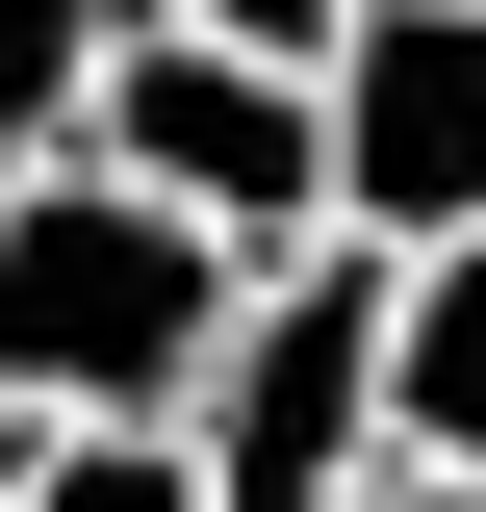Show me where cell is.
I'll use <instances>...</instances> for the list:
<instances>
[{
	"instance_id": "6da1fadb",
	"label": "cell",
	"mask_w": 486,
	"mask_h": 512,
	"mask_svg": "<svg viewBox=\"0 0 486 512\" xmlns=\"http://www.w3.org/2000/svg\"><path fill=\"white\" fill-rule=\"evenodd\" d=\"M256 231H205L180 180L128 154H0V436L26 410H180L205 333H231Z\"/></svg>"
},
{
	"instance_id": "7a4b0ae2",
	"label": "cell",
	"mask_w": 486,
	"mask_h": 512,
	"mask_svg": "<svg viewBox=\"0 0 486 512\" xmlns=\"http://www.w3.org/2000/svg\"><path fill=\"white\" fill-rule=\"evenodd\" d=\"M180 461H205V512H333L384 461V231H282L231 282V333L180 384Z\"/></svg>"
},
{
	"instance_id": "3957f363",
	"label": "cell",
	"mask_w": 486,
	"mask_h": 512,
	"mask_svg": "<svg viewBox=\"0 0 486 512\" xmlns=\"http://www.w3.org/2000/svg\"><path fill=\"white\" fill-rule=\"evenodd\" d=\"M77 154H128V180H180L205 231H333V128H307V52H231V26H154L128 0L103 103H77Z\"/></svg>"
},
{
	"instance_id": "277c9868",
	"label": "cell",
	"mask_w": 486,
	"mask_h": 512,
	"mask_svg": "<svg viewBox=\"0 0 486 512\" xmlns=\"http://www.w3.org/2000/svg\"><path fill=\"white\" fill-rule=\"evenodd\" d=\"M307 128H333V231H461L486 205V0H333L307 52Z\"/></svg>"
},
{
	"instance_id": "5b68a950",
	"label": "cell",
	"mask_w": 486,
	"mask_h": 512,
	"mask_svg": "<svg viewBox=\"0 0 486 512\" xmlns=\"http://www.w3.org/2000/svg\"><path fill=\"white\" fill-rule=\"evenodd\" d=\"M384 436H410V461H486V205L384 256Z\"/></svg>"
},
{
	"instance_id": "8992f818",
	"label": "cell",
	"mask_w": 486,
	"mask_h": 512,
	"mask_svg": "<svg viewBox=\"0 0 486 512\" xmlns=\"http://www.w3.org/2000/svg\"><path fill=\"white\" fill-rule=\"evenodd\" d=\"M0 512H205V461H180V410H26Z\"/></svg>"
},
{
	"instance_id": "52a82bcc",
	"label": "cell",
	"mask_w": 486,
	"mask_h": 512,
	"mask_svg": "<svg viewBox=\"0 0 486 512\" xmlns=\"http://www.w3.org/2000/svg\"><path fill=\"white\" fill-rule=\"evenodd\" d=\"M103 52H128V0H0V154H77Z\"/></svg>"
},
{
	"instance_id": "ba28073f",
	"label": "cell",
	"mask_w": 486,
	"mask_h": 512,
	"mask_svg": "<svg viewBox=\"0 0 486 512\" xmlns=\"http://www.w3.org/2000/svg\"><path fill=\"white\" fill-rule=\"evenodd\" d=\"M333 512H486V461H410V436H384V461H359Z\"/></svg>"
},
{
	"instance_id": "9c48e42d",
	"label": "cell",
	"mask_w": 486,
	"mask_h": 512,
	"mask_svg": "<svg viewBox=\"0 0 486 512\" xmlns=\"http://www.w3.org/2000/svg\"><path fill=\"white\" fill-rule=\"evenodd\" d=\"M154 26H231V52H333V0H154Z\"/></svg>"
}]
</instances>
